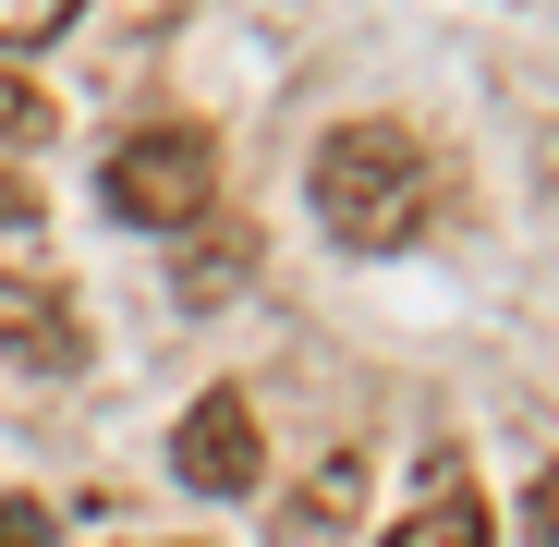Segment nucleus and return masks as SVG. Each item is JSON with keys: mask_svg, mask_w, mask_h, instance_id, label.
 <instances>
[{"mask_svg": "<svg viewBox=\"0 0 559 547\" xmlns=\"http://www.w3.org/2000/svg\"><path fill=\"white\" fill-rule=\"evenodd\" d=\"M305 195L329 219V243L353 255H402L426 219H438V158L414 122H341L317 158H305Z\"/></svg>", "mask_w": 559, "mask_h": 547, "instance_id": "obj_1", "label": "nucleus"}, {"mask_svg": "<svg viewBox=\"0 0 559 547\" xmlns=\"http://www.w3.org/2000/svg\"><path fill=\"white\" fill-rule=\"evenodd\" d=\"M37 219V182H13V170H0V231H25Z\"/></svg>", "mask_w": 559, "mask_h": 547, "instance_id": "obj_11", "label": "nucleus"}, {"mask_svg": "<svg viewBox=\"0 0 559 547\" xmlns=\"http://www.w3.org/2000/svg\"><path fill=\"white\" fill-rule=\"evenodd\" d=\"M170 475L195 487V499H243V487L267 475V426H255V402H243V390H207L195 414L170 426Z\"/></svg>", "mask_w": 559, "mask_h": 547, "instance_id": "obj_3", "label": "nucleus"}, {"mask_svg": "<svg viewBox=\"0 0 559 547\" xmlns=\"http://www.w3.org/2000/svg\"><path fill=\"white\" fill-rule=\"evenodd\" d=\"M49 122H61V110L37 98V85H25L13 61H0V146H49Z\"/></svg>", "mask_w": 559, "mask_h": 547, "instance_id": "obj_7", "label": "nucleus"}, {"mask_svg": "<svg viewBox=\"0 0 559 547\" xmlns=\"http://www.w3.org/2000/svg\"><path fill=\"white\" fill-rule=\"evenodd\" d=\"M390 547H487V499H475V475L438 463V475H426V499L390 523Z\"/></svg>", "mask_w": 559, "mask_h": 547, "instance_id": "obj_5", "label": "nucleus"}, {"mask_svg": "<svg viewBox=\"0 0 559 547\" xmlns=\"http://www.w3.org/2000/svg\"><path fill=\"white\" fill-rule=\"evenodd\" d=\"M293 523H329V535H341V523H353V463H329V475L305 487V511H293Z\"/></svg>", "mask_w": 559, "mask_h": 547, "instance_id": "obj_8", "label": "nucleus"}, {"mask_svg": "<svg viewBox=\"0 0 559 547\" xmlns=\"http://www.w3.org/2000/svg\"><path fill=\"white\" fill-rule=\"evenodd\" d=\"M523 535H535V547H559V463L523 487Z\"/></svg>", "mask_w": 559, "mask_h": 547, "instance_id": "obj_10", "label": "nucleus"}, {"mask_svg": "<svg viewBox=\"0 0 559 547\" xmlns=\"http://www.w3.org/2000/svg\"><path fill=\"white\" fill-rule=\"evenodd\" d=\"M98 195H110L122 231H195V219H219V146H207V122H134L110 146V170H98Z\"/></svg>", "mask_w": 559, "mask_h": 547, "instance_id": "obj_2", "label": "nucleus"}, {"mask_svg": "<svg viewBox=\"0 0 559 547\" xmlns=\"http://www.w3.org/2000/svg\"><path fill=\"white\" fill-rule=\"evenodd\" d=\"M0 353L13 365H85V317H73V293L61 281H13V267H0Z\"/></svg>", "mask_w": 559, "mask_h": 547, "instance_id": "obj_4", "label": "nucleus"}, {"mask_svg": "<svg viewBox=\"0 0 559 547\" xmlns=\"http://www.w3.org/2000/svg\"><path fill=\"white\" fill-rule=\"evenodd\" d=\"M0 547H61V511H37V499H0Z\"/></svg>", "mask_w": 559, "mask_h": 547, "instance_id": "obj_9", "label": "nucleus"}, {"mask_svg": "<svg viewBox=\"0 0 559 547\" xmlns=\"http://www.w3.org/2000/svg\"><path fill=\"white\" fill-rule=\"evenodd\" d=\"M73 13H85V0H0V61H13V49H49Z\"/></svg>", "mask_w": 559, "mask_h": 547, "instance_id": "obj_6", "label": "nucleus"}]
</instances>
